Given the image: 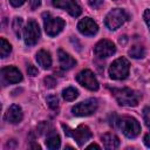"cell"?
<instances>
[{
    "instance_id": "2",
    "label": "cell",
    "mask_w": 150,
    "mask_h": 150,
    "mask_svg": "<svg viewBox=\"0 0 150 150\" xmlns=\"http://www.w3.org/2000/svg\"><path fill=\"white\" fill-rule=\"evenodd\" d=\"M117 125L127 136L128 138H135L141 132V124L139 122L131 116H123L117 120Z\"/></svg>"
},
{
    "instance_id": "9",
    "label": "cell",
    "mask_w": 150,
    "mask_h": 150,
    "mask_svg": "<svg viewBox=\"0 0 150 150\" xmlns=\"http://www.w3.org/2000/svg\"><path fill=\"white\" fill-rule=\"evenodd\" d=\"M76 81L84 88L89 90H97L98 89V81L94 73L89 69H83L76 75Z\"/></svg>"
},
{
    "instance_id": "3",
    "label": "cell",
    "mask_w": 150,
    "mask_h": 150,
    "mask_svg": "<svg viewBox=\"0 0 150 150\" xmlns=\"http://www.w3.org/2000/svg\"><path fill=\"white\" fill-rule=\"evenodd\" d=\"M43 19V26L48 36H56L59 33L62 32V29L66 26V21L59 16H53L50 13L45 12L42 14Z\"/></svg>"
},
{
    "instance_id": "4",
    "label": "cell",
    "mask_w": 150,
    "mask_h": 150,
    "mask_svg": "<svg viewBox=\"0 0 150 150\" xmlns=\"http://www.w3.org/2000/svg\"><path fill=\"white\" fill-rule=\"evenodd\" d=\"M128 18H129V15L125 12V9H123V8H114L105 15L104 25L107 26L108 29L115 30V29L120 28L128 20Z\"/></svg>"
},
{
    "instance_id": "30",
    "label": "cell",
    "mask_w": 150,
    "mask_h": 150,
    "mask_svg": "<svg viewBox=\"0 0 150 150\" xmlns=\"http://www.w3.org/2000/svg\"><path fill=\"white\" fill-rule=\"evenodd\" d=\"M47 130H48V124H47L46 122H42V123L39 124V127H38V131H39L40 135L43 134V132H46Z\"/></svg>"
},
{
    "instance_id": "15",
    "label": "cell",
    "mask_w": 150,
    "mask_h": 150,
    "mask_svg": "<svg viewBox=\"0 0 150 150\" xmlns=\"http://www.w3.org/2000/svg\"><path fill=\"white\" fill-rule=\"evenodd\" d=\"M101 141L103 143V146L107 150H114L120 146V138L111 132H107L101 136Z\"/></svg>"
},
{
    "instance_id": "34",
    "label": "cell",
    "mask_w": 150,
    "mask_h": 150,
    "mask_svg": "<svg viewBox=\"0 0 150 150\" xmlns=\"http://www.w3.org/2000/svg\"><path fill=\"white\" fill-rule=\"evenodd\" d=\"M91 148H96V149H100V145H97V144L93 143V144H90V145L88 146V149H91Z\"/></svg>"
},
{
    "instance_id": "11",
    "label": "cell",
    "mask_w": 150,
    "mask_h": 150,
    "mask_svg": "<svg viewBox=\"0 0 150 150\" xmlns=\"http://www.w3.org/2000/svg\"><path fill=\"white\" fill-rule=\"evenodd\" d=\"M53 6L64 9L74 18H77L82 13V8L76 0H53Z\"/></svg>"
},
{
    "instance_id": "13",
    "label": "cell",
    "mask_w": 150,
    "mask_h": 150,
    "mask_svg": "<svg viewBox=\"0 0 150 150\" xmlns=\"http://www.w3.org/2000/svg\"><path fill=\"white\" fill-rule=\"evenodd\" d=\"M1 76H2V80L7 83H19L22 80V75L20 70L13 66L4 67L1 69Z\"/></svg>"
},
{
    "instance_id": "8",
    "label": "cell",
    "mask_w": 150,
    "mask_h": 150,
    "mask_svg": "<svg viewBox=\"0 0 150 150\" xmlns=\"http://www.w3.org/2000/svg\"><path fill=\"white\" fill-rule=\"evenodd\" d=\"M40 28H39V25L35 20L30 19L28 20L26 27L23 28V40H25V43L27 46H34L39 39H40Z\"/></svg>"
},
{
    "instance_id": "6",
    "label": "cell",
    "mask_w": 150,
    "mask_h": 150,
    "mask_svg": "<svg viewBox=\"0 0 150 150\" xmlns=\"http://www.w3.org/2000/svg\"><path fill=\"white\" fill-rule=\"evenodd\" d=\"M62 128L64 129V132H66L68 136L73 137L80 146H82L86 142H88V141L91 138V136H93L90 129H89L87 125H84V124H81V125H79V127L75 128V129H70L69 127L62 124Z\"/></svg>"
},
{
    "instance_id": "5",
    "label": "cell",
    "mask_w": 150,
    "mask_h": 150,
    "mask_svg": "<svg viewBox=\"0 0 150 150\" xmlns=\"http://www.w3.org/2000/svg\"><path fill=\"white\" fill-rule=\"evenodd\" d=\"M130 63L125 57H118L109 67V75L114 80H124L128 77Z\"/></svg>"
},
{
    "instance_id": "27",
    "label": "cell",
    "mask_w": 150,
    "mask_h": 150,
    "mask_svg": "<svg viewBox=\"0 0 150 150\" xmlns=\"http://www.w3.org/2000/svg\"><path fill=\"white\" fill-rule=\"evenodd\" d=\"M88 4H89V6L91 8L97 9L103 5V0H88Z\"/></svg>"
},
{
    "instance_id": "19",
    "label": "cell",
    "mask_w": 150,
    "mask_h": 150,
    "mask_svg": "<svg viewBox=\"0 0 150 150\" xmlns=\"http://www.w3.org/2000/svg\"><path fill=\"white\" fill-rule=\"evenodd\" d=\"M128 53L132 59H143L145 55V49L141 45H135L129 49Z\"/></svg>"
},
{
    "instance_id": "24",
    "label": "cell",
    "mask_w": 150,
    "mask_h": 150,
    "mask_svg": "<svg viewBox=\"0 0 150 150\" xmlns=\"http://www.w3.org/2000/svg\"><path fill=\"white\" fill-rule=\"evenodd\" d=\"M143 118L148 127H150V105H146L143 109Z\"/></svg>"
},
{
    "instance_id": "32",
    "label": "cell",
    "mask_w": 150,
    "mask_h": 150,
    "mask_svg": "<svg viewBox=\"0 0 150 150\" xmlns=\"http://www.w3.org/2000/svg\"><path fill=\"white\" fill-rule=\"evenodd\" d=\"M144 144L148 146V148H150V132H148L145 136H144Z\"/></svg>"
},
{
    "instance_id": "1",
    "label": "cell",
    "mask_w": 150,
    "mask_h": 150,
    "mask_svg": "<svg viewBox=\"0 0 150 150\" xmlns=\"http://www.w3.org/2000/svg\"><path fill=\"white\" fill-rule=\"evenodd\" d=\"M114 97L120 105L136 107L142 98V94L130 88H110Z\"/></svg>"
},
{
    "instance_id": "33",
    "label": "cell",
    "mask_w": 150,
    "mask_h": 150,
    "mask_svg": "<svg viewBox=\"0 0 150 150\" xmlns=\"http://www.w3.org/2000/svg\"><path fill=\"white\" fill-rule=\"evenodd\" d=\"M127 41H128V38H127L125 35L121 36V39H120V43H121V45H125V43H127Z\"/></svg>"
},
{
    "instance_id": "10",
    "label": "cell",
    "mask_w": 150,
    "mask_h": 150,
    "mask_svg": "<svg viewBox=\"0 0 150 150\" xmlns=\"http://www.w3.org/2000/svg\"><path fill=\"white\" fill-rule=\"evenodd\" d=\"M116 52V47L115 45L109 41V40H100L95 46H94V54L98 57V59H105L109 57L111 55H114Z\"/></svg>"
},
{
    "instance_id": "7",
    "label": "cell",
    "mask_w": 150,
    "mask_h": 150,
    "mask_svg": "<svg viewBox=\"0 0 150 150\" xmlns=\"http://www.w3.org/2000/svg\"><path fill=\"white\" fill-rule=\"evenodd\" d=\"M98 108V101L97 98H88L86 101H82L77 104H75L73 108H71V112L74 116H89V115H93Z\"/></svg>"
},
{
    "instance_id": "23",
    "label": "cell",
    "mask_w": 150,
    "mask_h": 150,
    "mask_svg": "<svg viewBox=\"0 0 150 150\" xmlns=\"http://www.w3.org/2000/svg\"><path fill=\"white\" fill-rule=\"evenodd\" d=\"M46 101H47V104H48V107L50 109H56L57 105H59V98H57L56 95H49V96H47Z\"/></svg>"
},
{
    "instance_id": "14",
    "label": "cell",
    "mask_w": 150,
    "mask_h": 150,
    "mask_svg": "<svg viewBox=\"0 0 150 150\" xmlns=\"http://www.w3.org/2000/svg\"><path fill=\"white\" fill-rule=\"evenodd\" d=\"M22 118H23V112H22L21 107L18 104H12L5 114V120L12 124H16L21 122Z\"/></svg>"
},
{
    "instance_id": "26",
    "label": "cell",
    "mask_w": 150,
    "mask_h": 150,
    "mask_svg": "<svg viewBox=\"0 0 150 150\" xmlns=\"http://www.w3.org/2000/svg\"><path fill=\"white\" fill-rule=\"evenodd\" d=\"M27 73H28L29 76H36L39 74V70H38V68L35 66H33L32 63H29L27 66Z\"/></svg>"
},
{
    "instance_id": "31",
    "label": "cell",
    "mask_w": 150,
    "mask_h": 150,
    "mask_svg": "<svg viewBox=\"0 0 150 150\" xmlns=\"http://www.w3.org/2000/svg\"><path fill=\"white\" fill-rule=\"evenodd\" d=\"M25 1H26V0H9L11 5H12L13 7H19V6L23 5V2H25Z\"/></svg>"
},
{
    "instance_id": "12",
    "label": "cell",
    "mask_w": 150,
    "mask_h": 150,
    "mask_svg": "<svg viewBox=\"0 0 150 150\" xmlns=\"http://www.w3.org/2000/svg\"><path fill=\"white\" fill-rule=\"evenodd\" d=\"M77 29L81 34L87 35V36H93L97 33L98 30V26L97 23L89 16H86L83 19H81L77 23Z\"/></svg>"
},
{
    "instance_id": "29",
    "label": "cell",
    "mask_w": 150,
    "mask_h": 150,
    "mask_svg": "<svg viewBox=\"0 0 150 150\" xmlns=\"http://www.w3.org/2000/svg\"><path fill=\"white\" fill-rule=\"evenodd\" d=\"M41 5V0H29V8L32 11L38 9V7H40Z\"/></svg>"
},
{
    "instance_id": "22",
    "label": "cell",
    "mask_w": 150,
    "mask_h": 150,
    "mask_svg": "<svg viewBox=\"0 0 150 150\" xmlns=\"http://www.w3.org/2000/svg\"><path fill=\"white\" fill-rule=\"evenodd\" d=\"M22 23H23V21H22V19H21L20 16L14 18V20H13V22H12L13 32L15 33V35H16L19 39L21 38V34H22Z\"/></svg>"
},
{
    "instance_id": "16",
    "label": "cell",
    "mask_w": 150,
    "mask_h": 150,
    "mask_svg": "<svg viewBox=\"0 0 150 150\" xmlns=\"http://www.w3.org/2000/svg\"><path fill=\"white\" fill-rule=\"evenodd\" d=\"M57 54H59V61H60V66L62 69L67 70V69H70L73 68L75 64H76V60L73 59L68 53H66L63 49H59L57 50Z\"/></svg>"
},
{
    "instance_id": "21",
    "label": "cell",
    "mask_w": 150,
    "mask_h": 150,
    "mask_svg": "<svg viewBox=\"0 0 150 150\" xmlns=\"http://www.w3.org/2000/svg\"><path fill=\"white\" fill-rule=\"evenodd\" d=\"M11 52H12L11 43L5 38H0V56L1 57H6L7 55H9Z\"/></svg>"
},
{
    "instance_id": "28",
    "label": "cell",
    "mask_w": 150,
    "mask_h": 150,
    "mask_svg": "<svg viewBox=\"0 0 150 150\" xmlns=\"http://www.w3.org/2000/svg\"><path fill=\"white\" fill-rule=\"evenodd\" d=\"M143 19H144V21H145V23H146V26H148V28H149V30H150V9H149V8L144 11V13H143Z\"/></svg>"
},
{
    "instance_id": "18",
    "label": "cell",
    "mask_w": 150,
    "mask_h": 150,
    "mask_svg": "<svg viewBox=\"0 0 150 150\" xmlns=\"http://www.w3.org/2000/svg\"><path fill=\"white\" fill-rule=\"evenodd\" d=\"M60 145H61L60 136L53 131H49V134L47 135V138H46V146L50 150H55V149H59Z\"/></svg>"
},
{
    "instance_id": "17",
    "label": "cell",
    "mask_w": 150,
    "mask_h": 150,
    "mask_svg": "<svg viewBox=\"0 0 150 150\" xmlns=\"http://www.w3.org/2000/svg\"><path fill=\"white\" fill-rule=\"evenodd\" d=\"M35 59H36L38 64L41 66V68H43V69L50 68V66H52V56H50L49 52H47L45 49H40L36 53Z\"/></svg>"
},
{
    "instance_id": "25",
    "label": "cell",
    "mask_w": 150,
    "mask_h": 150,
    "mask_svg": "<svg viewBox=\"0 0 150 150\" xmlns=\"http://www.w3.org/2000/svg\"><path fill=\"white\" fill-rule=\"evenodd\" d=\"M45 86L47 87V88H53V87H55V84H56V80L54 79V77H52V76H47V77H45Z\"/></svg>"
},
{
    "instance_id": "20",
    "label": "cell",
    "mask_w": 150,
    "mask_h": 150,
    "mask_svg": "<svg viewBox=\"0 0 150 150\" xmlns=\"http://www.w3.org/2000/svg\"><path fill=\"white\" fill-rule=\"evenodd\" d=\"M77 96H79V90L74 87H68V88L62 90V97L68 102L74 101Z\"/></svg>"
}]
</instances>
